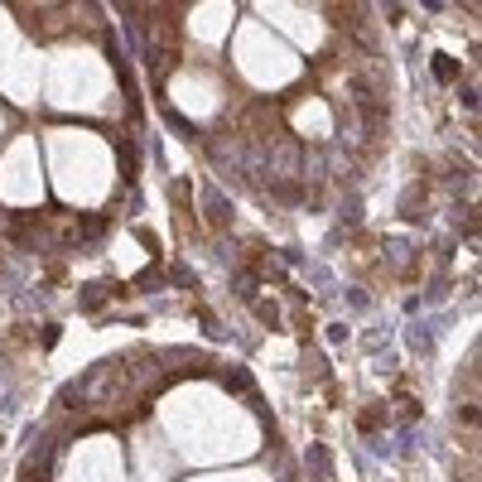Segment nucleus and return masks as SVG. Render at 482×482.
<instances>
[{
    "label": "nucleus",
    "mask_w": 482,
    "mask_h": 482,
    "mask_svg": "<svg viewBox=\"0 0 482 482\" xmlns=\"http://www.w3.org/2000/svg\"><path fill=\"white\" fill-rule=\"evenodd\" d=\"M309 463H313V478L328 482V448H323V444H313V448H309Z\"/></svg>",
    "instance_id": "1"
},
{
    "label": "nucleus",
    "mask_w": 482,
    "mask_h": 482,
    "mask_svg": "<svg viewBox=\"0 0 482 482\" xmlns=\"http://www.w3.org/2000/svg\"><path fill=\"white\" fill-rule=\"evenodd\" d=\"M164 121H169V131H178L183 140H193V135H198L193 126H188V121H183V116H178V111H164Z\"/></svg>",
    "instance_id": "2"
},
{
    "label": "nucleus",
    "mask_w": 482,
    "mask_h": 482,
    "mask_svg": "<svg viewBox=\"0 0 482 482\" xmlns=\"http://www.w3.org/2000/svg\"><path fill=\"white\" fill-rule=\"evenodd\" d=\"M434 73H439V78H444V83H453V78H458V63L439 53V58H434Z\"/></svg>",
    "instance_id": "3"
},
{
    "label": "nucleus",
    "mask_w": 482,
    "mask_h": 482,
    "mask_svg": "<svg viewBox=\"0 0 482 482\" xmlns=\"http://www.w3.org/2000/svg\"><path fill=\"white\" fill-rule=\"evenodd\" d=\"M83 304H87V309H92V304H101V285H87V295H83Z\"/></svg>",
    "instance_id": "4"
}]
</instances>
